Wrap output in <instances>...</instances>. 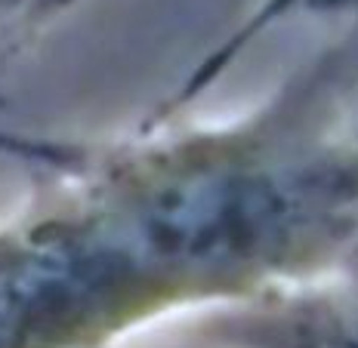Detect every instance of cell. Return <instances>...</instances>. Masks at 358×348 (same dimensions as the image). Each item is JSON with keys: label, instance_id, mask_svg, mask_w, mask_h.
Segmentation results:
<instances>
[{"label": "cell", "instance_id": "cell-1", "mask_svg": "<svg viewBox=\"0 0 358 348\" xmlns=\"http://www.w3.org/2000/svg\"><path fill=\"white\" fill-rule=\"evenodd\" d=\"M334 3H358V0H334Z\"/></svg>", "mask_w": 358, "mask_h": 348}]
</instances>
